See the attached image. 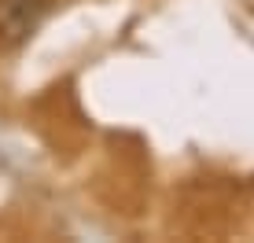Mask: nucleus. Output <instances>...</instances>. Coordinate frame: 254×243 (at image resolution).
Returning <instances> with one entry per match:
<instances>
[{"instance_id":"f257e3e1","label":"nucleus","mask_w":254,"mask_h":243,"mask_svg":"<svg viewBox=\"0 0 254 243\" xmlns=\"http://www.w3.org/2000/svg\"><path fill=\"white\" fill-rule=\"evenodd\" d=\"M48 0H0V45H19L41 26Z\"/></svg>"}]
</instances>
